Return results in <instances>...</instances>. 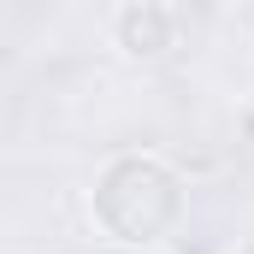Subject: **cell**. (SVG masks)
I'll return each mask as SVG.
<instances>
[{"label":"cell","mask_w":254,"mask_h":254,"mask_svg":"<svg viewBox=\"0 0 254 254\" xmlns=\"http://www.w3.org/2000/svg\"><path fill=\"white\" fill-rule=\"evenodd\" d=\"M237 254H254V237H243V243H237Z\"/></svg>","instance_id":"obj_3"},{"label":"cell","mask_w":254,"mask_h":254,"mask_svg":"<svg viewBox=\"0 0 254 254\" xmlns=\"http://www.w3.org/2000/svg\"><path fill=\"white\" fill-rule=\"evenodd\" d=\"M95 225L113 243H160L184 219V178L154 160V154H125L95 178Z\"/></svg>","instance_id":"obj_1"},{"label":"cell","mask_w":254,"mask_h":254,"mask_svg":"<svg viewBox=\"0 0 254 254\" xmlns=\"http://www.w3.org/2000/svg\"><path fill=\"white\" fill-rule=\"evenodd\" d=\"M113 42L125 48L130 60H166L178 48V12L160 0H136L113 12Z\"/></svg>","instance_id":"obj_2"}]
</instances>
